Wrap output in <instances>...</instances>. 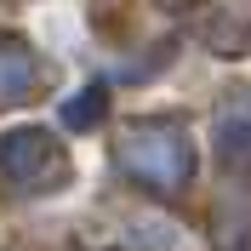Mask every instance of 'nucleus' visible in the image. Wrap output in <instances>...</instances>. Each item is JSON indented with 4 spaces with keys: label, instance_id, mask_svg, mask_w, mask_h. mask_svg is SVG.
Returning <instances> with one entry per match:
<instances>
[{
    "label": "nucleus",
    "instance_id": "nucleus-2",
    "mask_svg": "<svg viewBox=\"0 0 251 251\" xmlns=\"http://www.w3.org/2000/svg\"><path fill=\"white\" fill-rule=\"evenodd\" d=\"M46 172H63L51 137H40V131H12V137H0V177H6V183L34 188Z\"/></svg>",
    "mask_w": 251,
    "mask_h": 251
},
{
    "label": "nucleus",
    "instance_id": "nucleus-1",
    "mask_svg": "<svg viewBox=\"0 0 251 251\" xmlns=\"http://www.w3.org/2000/svg\"><path fill=\"white\" fill-rule=\"evenodd\" d=\"M126 166H131V177H143V183L177 188L188 177V143L172 126H143V131H131V143H126Z\"/></svg>",
    "mask_w": 251,
    "mask_h": 251
},
{
    "label": "nucleus",
    "instance_id": "nucleus-3",
    "mask_svg": "<svg viewBox=\"0 0 251 251\" xmlns=\"http://www.w3.org/2000/svg\"><path fill=\"white\" fill-rule=\"evenodd\" d=\"M29 80H34V63L23 57L17 46H0V103L23 97V92H29Z\"/></svg>",
    "mask_w": 251,
    "mask_h": 251
}]
</instances>
